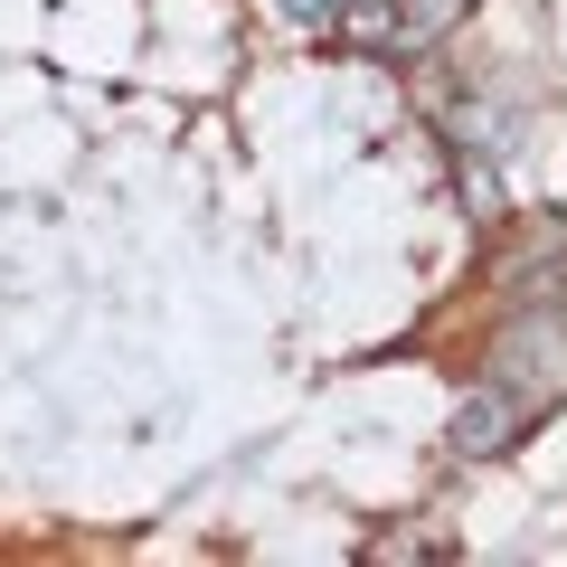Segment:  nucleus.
<instances>
[{
	"instance_id": "f257e3e1",
	"label": "nucleus",
	"mask_w": 567,
	"mask_h": 567,
	"mask_svg": "<svg viewBox=\"0 0 567 567\" xmlns=\"http://www.w3.org/2000/svg\"><path fill=\"white\" fill-rule=\"evenodd\" d=\"M520 425H529V398L511 379H483L464 406H454V435H445V445L464 454V464H492V454L520 445Z\"/></svg>"
},
{
	"instance_id": "f03ea898",
	"label": "nucleus",
	"mask_w": 567,
	"mask_h": 567,
	"mask_svg": "<svg viewBox=\"0 0 567 567\" xmlns=\"http://www.w3.org/2000/svg\"><path fill=\"white\" fill-rule=\"evenodd\" d=\"M492 379H511L520 398H539V388L558 398V388H567V331L558 322H520L502 341V369H492Z\"/></svg>"
},
{
	"instance_id": "7ed1b4c3",
	"label": "nucleus",
	"mask_w": 567,
	"mask_h": 567,
	"mask_svg": "<svg viewBox=\"0 0 567 567\" xmlns=\"http://www.w3.org/2000/svg\"><path fill=\"white\" fill-rule=\"evenodd\" d=\"M473 0H388V48H435Z\"/></svg>"
},
{
	"instance_id": "20e7f679",
	"label": "nucleus",
	"mask_w": 567,
	"mask_h": 567,
	"mask_svg": "<svg viewBox=\"0 0 567 567\" xmlns=\"http://www.w3.org/2000/svg\"><path fill=\"white\" fill-rule=\"evenodd\" d=\"M284 10H293V20H303V29H331V20H341V10H350V0H284Z\"/></svg>"
}]
</instances>
